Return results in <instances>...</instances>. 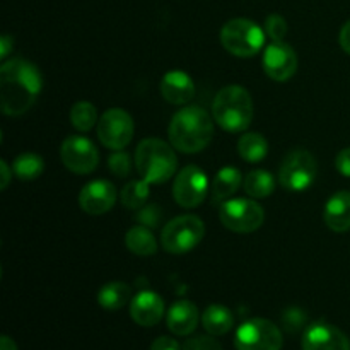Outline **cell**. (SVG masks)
I'll list each match as a JSON object with an SVG mask.
<instances>
[{"label": "cell", "mask_w": 350, "mask_h": 350, "mask_svg": "<svg viewBox=\"0 0 350 350\" xmlns=\"http://www.w3.org/2000/svg\"><path fill=\"white\" fill-rule=\"evenodd\" d=\"M202 325L207 334L219 337L231 330L234 325V317L229 308L222 306V304H211L202 314Z\"/></svg>", "instance_id": "21"}, {"label": "cell", "mask_w": 350, "mask_h": 350, "mask_svg": "<svg viewBox=\"0 0 350 350\" xmlns=\"http://www.w3.org/2000/svg\"><path fill=\"white\" fill-rule=\"evenodd\" d=\"M323 219L334 232L350 231V191H337L328 198L323 208Z\"/></svg>", "instance_id": "19"}, {"label": "cell", "mask_w": 350, "mask_h": 350, "mask_svg": "<svg viewBox=\"0 0 350 350\" xmlns=\"http://www.w3.org/2000/svg\"><path fill=\"white\" fill-rule=\"evenodd\" d=\"M130 317L140 327H154L164 317V301L154 291H142L130 304Z\"/></svg>", "instance_id": "16"}, {"label": "cell", "mask_w": 350, "mask_h": 350, "mask_svg": "<svg viewBox=\"0 0 350 350\" xmlns=\"http://www.w3.org/2000/svg\"><path fill=\"white\" fill-rule=\"evenodd\" d=\"M150 350H181L180 344L171 337H159L152 342Z\"/></svg>", "instance_id": "35"}, {"label": "cell", "mask_w": 350, "mask_h": 350, "mask_svg": "<svg viewBox=\"0 0 350 350\" xmlns=\"http://www.w3.org/2000/svg\"><path fill=\"white\" fill-rule=\"evenodd\" d=\"M303 350H350V340L340 328L317 321L310 325L303 334Z\"/></svg>", "instance_id": "14"}, {"label": "cell", "mask_w": 350, "mask_h": 350, "mask_svg": "<svg viewBox=\"0 0 350 350\" xmlns=\"http://www.w3.org/2000/svg\"><path fill=\"white\" fill-rule=\"evenodd\" d=\"M116 188L108 180H96L85 185L79 193V207L88 215H103L116 204Z\"/></svg>", "instance_id": "15"}, {"label": "cell", "mask_w": 350, "mask_h": 350, "mask_svg": "<svg viewBox=\"0 0 350 350\" xmlns=\"http://www.w3.org/2000/svg\"><path fill=\"white\" fill-rule=\"evenodd\" d=\"M183 350H222V347L215 338L207 337V335H198V337L188 338L183 344Z\"/></svg>", "instance_id": "32"}, {"label": "cell", "mask_w": 350, "mask_h": 350, "mask_svg": "<svg viewBox=\"0 0 350 350\" xmlns=\"http://www.w3.org/2000/svg\"><path fill=\"white\" fill-rule=\"evenodd\" d=\"M265 34L272 41H284L287 34V23L279 14H270L265 21Z\"/></svg>", "instance_id": "31"}, {"label": "cell", "mask_w": 350, "mask_h": 350, "mask_svg": "<svg viewBox=\"0 0 350 350\" xmlns=\"http://www.w3.org/2000/svg\"><path fill=\"white\" fill-rule=\"evenodd\" d=\"M150 183H147L146 180H133L129 181V183L123 187L122 193H120V200H122V205L129 211H139L144 205L147 204L150 197Z\"/></svg>", "instance_id": "26"}, {"label": "cell", "mask_w": 350, "mask_h": 350, "mask_svg": "<svg viewBox=\"0 0 350 350\" xmlns=\"http://www.w3.org/2000/svg\"><path fill=\"white\" fill-rule=\"evenodd\" d=\"M263 70L272 81L286 82L296 74L297 55L291 44L284 41H272L263 53Z\"/></svg>", "instance_id": "13"}, {"label": "cell", "mask_w": 350, "mask_h": 350, "mask_svg": "<svg viewBox=\"0 0 350 350\" xmlns=\"http://www.w3.org/2000/svg\"><path fill=\"white\" fill-rule=\"evenodd\" d=\"M335 167H337V171L342 176L350 178V147H345V149H342L340 152L337 154Z\"/></svg>", "instance_id": "34"}, {"label": "cell", "mask_w": 350, "mask_h": 350, "mask_svg": "<svg viewBox=\"0 0 350 350\" xmlns=\"http://www.w3.org/2000/svg\"><path fill=\"white\" fill-rule=\"evenodd\" d=\"M219 219L229 231L250 234L262 228L265 211L253 198H229L219 207Z\"/></svg>", "instance_id": "7"}, {"label": "cell", "mask_w": 350, "mask_h": 350, "mask_svg": "<svg viewBox=\"0 0 350 350\" xmlns=\"http://www.w3.org/2000/svg\"><path fill=\"white\" fill-rule=\"evenodd\" d=\"M243 183V174L238 167L226 166L217 171L214 181H212L211 193L214 202H226L239 190Z\"/></svg>", "instance_id": "20"}, {"label": "cell", "mask_w": 350, "mask_h": 350, "mask_svg": "<svg viewBox=\"0 0 350 350\" xmlns=\"http://www.w3.org/2000/svg\"><path fill=\"white\" fill-rule=\"evenodd\" d=\"M125 245L133 255L152 256L157 252L156 236L147 226H133L125 234Z\"/></svg>", "instance_id": "22"}, {"label": "cell", "mask_w": 350, "mask_h": 350, "mask_svg": "<svg viewBox=\"0 0 350 350\" xmlns=\"http://www.w3.org/2000/svg\"><path fill=\"white\" fill-rule=\"evenodd\" d=\"M159 89L163 98L174 106L188 105L195 96L193 81L187 72L181 70H171L164 74Z\"/></svg>", "instance_id": "17"}, {"label": "cell", "mask_w": 350, "mask_h": 350, "mask_svg": "<svg viewBox=\"0 0 350 350\" xmlns=\"http://www.w3.org/2000/svg\"><path fill=\"white\" fill-rule=\"evenodd\" d=\"M12 171L19 180L33 181L40 178L44 171L43 157L33 152H24L14 159Z\"/></svg>", "instance_id": "27"}, {"label": "cell", "mask_w": 350, "mask_h": 350, "mask_svg": "<svg viewBox=\"0 0 350 350\" xmlns=\"http://www.w3.org/2000/svg\"><path fill=\"white\" fill-rule=\"evenodd\" d=\"M98 122V109L92 103L79 101L70 108V123L79 132H89Z\"/></svg>", "instance_id": "28"}, {"label": "cell", "mask_w": 350, "mask_h": 350, "mask_svg": "<svg viewBox=\"0 0 350 350\" xmlns=\"http://www.w3.org/2000/svg\"><path fill=\"white\" fill-rule=\"evenodd\" d=\"M338 43H340L342 50L350 55V21H347V23L344 24V27L340 29V34H338Z\"/></svg>", "instance_id": "36"}, {"label": "cell", "mask_w": 350, "mask_h": 350, "mask_svg": "<svg viewBox=\"0 0 350 350\" xmlns=\"http://www.w3.org/2000/svg\"><path fill=\"white\" fill-rule=\"evenodd\" d=\"M212 118L229 133L246 132L253 120V99L241 85H226L212 103Z\"/></svg>", "instance_id": "3"}, {"label": "cell", "mask_w": 350, "mask_h": 350, "mask_svg": "<svg viewBox=\"0 0 350 350\" xmlns=\"http://www.w3.org/2000/svg\"><path fill=\"white\" fill-rule=\"evenodd\" d=\"M14 48V40L10 36H7V34H3L2 38H0V58H5L7 55L12 51Z\"/></svg>", "instance_id": "37"}, {"label": "cell", "mask_w": 350, "mask_h": 350, "mask_svg": "<svg viewBox=\"0 0 350 350\" xmlns=\"http://www.w3.org/2000/svg\"><path fill=\"white\" fill-rule=\"evenodd\" d=\"M135 166L140 178L150 185L166 183L176 173L174 147L161 139H144L137 146Z\"/></svg>", "instance_id": "4"}, {"label": "cell", "mask_w": 350, "mask_h": 350, "mask_svg": "<svg viewBox=\"0 0 350 350\" xmlns=\"http://www.w3.org/2000/svg\"><path fill=\"white\" fill-rule=\"evenodd\" d=\"M221 43L234 57L252 58L258 55L265 44V29L253 21L236 17L222 26Z\"/></svg>", "instance_id": "5"}, {"label": "cell", "mask_w": 350, "mask_h": 350, "mask_svg": "<svg viewBox=\"0 0 350 350\" xmlns=\"http://www.w3.org/2000/svg\"><path fill=\"white\" fill-rule=\"evenodd\" d=\"M161 219V211L157 205H147V207L140 208L139 214L135 215V221H139L142 226L147 228H156L159 224Z\"/></svg>", "instance_id": "33"}, {"label": "cell", "mask_w": 350, "mask_h": 350, "mask_svg": "<svg viewBox=\"0 0 350 350\" xmlns=\"http://www.w3.org/2000/svg\"><path fill=\"white\" fill-rule=\"evenodd\" d=\"M167 135L178 152H202L214 137V118L200 106H183L173 115Z\"/></svg>", "instance_id": "2"}, {"label": "cell", "mask_w": 350, "mask_h": 350, "mask_svg": "<svg viewBox=\"0 0 350 350\" xmlns=\"http://www.w3.org/2000/svg\"><path fill=\"white\" fill-rule=\"evenodd\" d=\"M0 350H17V345L12 338L3 335V337L0 338Z\"/></svg>", "instance_id": "39"}, {"label": "cell", "mask_w": 350, "mask_h": 350, "mask_svg": "<svg viewBox=\"0 0 350 350\" xmlns=\"http://www.w3.org/2000/svg\"><path fill=\"white\" fill-rule=\"evenodd\" d=\"M0 167H2V185H0V190H5V188L9 187L10 174H12L14 171H10L9 164H7V161H5V159L0 161Z\"/></svg>", "instance_id": "38"}, {"label": "cell", "mask_w": 350, "mask_h": 350, "mask_svg": "<svg viewBox=\"0 0 350 350\" xmlns=\"http://www.w3.org/2000/svg\"><path fill=\"white\" fill-rule=\"evenodd\" d=\"M135 125L125 109H106L98 122V139L106 149L123 150L133 139Z\"/></svg>", "instance_id": "10"}, {"label": "cell", "mask_w": 350, "mask_h": 350, "mask_svg": "<svg viewBox=\"0 0 350 350\" xmlns=\"http://www.w3.org/2000/svg\"><path fill=\"white\" fill-rule=\"evenodd\" d=\"M282 344V332L265 318H252L245 321L234 335V345L238 350H280Z\"/></svg>", "instance_id": "9"}, {"label": "cell", "mask_w": 350, "mask_h": 350, "mask_svg": "<svg viewBox=\"0 0 350 350\" xmlns=\"http://www.w3.org/2000/svg\"><path fill=\"white\" fill-rule=\"evenodd\" d=\"M43 79L34 64L10 58L0 67V108L7 116H21L38 99Z\"/></svg>", "instance_id": "1"}, {"label": "cell", "mask_w": 350, "mask_h": 350, "mask_svg": "<svg viewBox=\"0 0 350 350\" xmlns=\"http://www.w3.org/2000/svg\"><path fill=\"white\" fill-rule=\"evenodd\" d=\"M205 236V224L197 215H178L164 226L161 246L170 255H185L200 245Z\"/></svg>", "instance_id": "6"}, {"label": "cell", "mask_w": 350, "mask_h": 350, "mask_svg": "<svg viewBox=\"0 0 350 350\" xmlns=\"http://www.w3.org/2000/svg\"><path fill=\"white\" fill-rule=\"evenodd\" d=\"M198 308L195 306L191 301H178L170 308L166 314L167 328L173 332L174 335L180 337H187L191 332H195L198 325Z\"/></svg>", "instance_id": "18"}, {"label": "cell", "mask_w": 350, "mask_h": 350, "mask_svg": "<svg viewBox=\"0 0 350 350\" xmlns=\"http://www.w3.org/2000/svg\"><path fill=\"white\" fill-rule=\"evenodd\" d=\"M108 167L115 176L126 178L132 173V159L123 150H115L108 159Z\"/></svg>", "instance_id": "30"}, {"label": "cell", "mask_w": 350, "mask_h": 350, "mask_svg": "<svg viewBox=\"0 0 350 350\" xmlns=\"http://www.w3.org/2000/svg\"><path fill=\"white\" fill-rule=\"evenodd\" d=\"M282 325L284 330L289 334H297V332L308 328V314L301 308H287L282 313Z\"/></svg>", "instance_id": "29"}, {"label": "cell", "mask_w": 350, "mask_h": 350, "mask_svg": "<svg viewBox=\"0 0 350 350\" xmlns=\"http://www.w3.org/2000/svg\"><path fill=\"white\" fill-rule=\"evenodd\" d=\"M318 164L306 149H293L286 154L279 170V181L286 190L304 191L314 183Z\"/></svg>", "instance_id": "8"}, {"label": "cell", "mask_w": 350, "mask_h": 350, "mask_svg": "<svg viewBox=\"0 0 350 350\" xmlns=\"http://www.w3.org/2000/svg\"><path fill=\"white\" fill-rule=\"evenodd\" d=\"M60 157L74 174H89L98 167L99 154L94 144L82 135H70L62 142Z\"/></svg>", "instance_id": "12"}, {"label": "cell", "mask_w": 350, "mask_h": 350, "mask_svg": "<svg viewBox=\"0 0 350 350\" xmlns=\"http://www.w3.org/2000/svg\"><path fill=\"white\" fill-rule=\"evenodd\" d=\"M132 297V291L125 282H108L99 289L98 303L106 311H118Z\"/></svg>", "instance_id": "23"}, {"label": "cell", "mask_w": 350, "mask_h": 350, "mask_svg": "<svg viewBox=\"0 0 350 350\" xmlns=\"http://www.w3.org/2000/svg\"><path fill=\"white\" fill-rule=\"evenodd\" d=\"M243 187L252 198H265L275 190V180L267 170H255L246 174Z\"/></svg>", "instance_id": "25"}, {"label": "cell", "mask_w": 350, "mask_h": 350, "mask_svg": "<svg viewBox=\"0 0 350 350\" xmlns=\"http://www.w3.org/2000/svg\"><path fill=\"white\" fill-rule=\"evenodd\" d=\"M238 152L246 163L256 164L265 159L269 154V142L262 133L246 132L238 140Z\"/></svg>", "instance_id": "24"}, {"label": "cell", "mask_w": 350, "mask_h": 350, "mask_svg": "<svg viewBox=\"0 0 350 350\" xmlns=\"http://www.w3.org/2000/svg\"><path fill=\"white\" fill-rule=\"evenodd\" d=\"M208 191L207 174L198 166L183 167L173 183V198L180 207L195 208L202 205Z\"/></svg>", "instance_id": "11"}]
</instances>
